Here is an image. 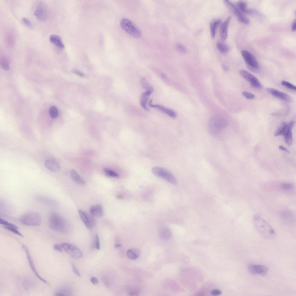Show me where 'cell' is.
<instances>
[{"label":"cell","mask_w":296,"mask_h":296,"mask_svg":"<svg viewBox=\"0 0 296 296\" xmlns=\"http://www.w3.org/2000/svg\"><path fill=\"white\" fill-rule=\"evenodd\" d=\"M48 223L51 229L62 233H68L71 228V224L68 220L54 212L50 214Z\"/></svg>","instance_id":"6da1fadb"},{"label":"cell","mask_w":296,"mask_h":296,"mask_svg":"<svg viewBox=\"0 0 296 296\" xmlns=\"http://www.w3.org/2000/svg\"><path fill=\"white\" fill-rule=\"evenodd\" d=\"M253 223L256 230L262 237L271 240L276 236V233L271 225L259 216L256 215L253 218Z\"/></svg>","instance_id":"7a4b0ae2"},{"label":"cell","mask_w":296,"mask_h":296,"mask_svg":"<svg viewBox=\"0 0 296 296\" xmlns=\"http://www.w3.org/2000/svg\"><path fill=\"white\" fill-rule=\"evenodd\" d=\"M227 125V122L224 118L219 115L214 116L211 117L208 123L209 132L212 136H217Z\"/></svg>","instance_id":"3957f363"},{"label":"cell","mask_w":296,"mask_h":296,"mask_svg":"<svg viewBox=\"0 0 296 296\" xmlns=\"http://www.w3.org/2000/svg\"><path fill=\"white\" fill-rule=\"evenodd\" d=\"M19 221L23 225L37 226L41 224V219L38 213L34 212H29L22 215L19 218Z\"/></svg>","instance_id":"277c9868"},{"label":"cell","mask_w":296,"mask_h":296,"mask_svg":"<svg viewBox=\"0 0 296 296\" xmlns=\"http://www.w3.org/2000/svg\"><path fill=\"white\" fill-rule=\"evenodd\" d=\"M121 27L129 34L136 38L140 37L141 32L138 27L131 20L127 18H122L120 22Z\"/></svg>","instance_id":"5b68a950"},{"label":"cell","mask_w":296,"mask_h":296,"mask_svg":"<svg viewBox=\"0 0 296 296\" xmlns=\"http://www.w3.org/2000/svg\"><path fill=\"white\" fill-rule=\"evenodd\" d=\"M241 53L248 69L254 72H259L260 68L256 58L250 52L247 50H243Z\"/></svg>","instance_id":"8992f818"},{"label":"cell","mask_w":296,"mask_h":296,"mask_svg":"<svg viewBox=\"0 0 296 296\" xmlns=\"http://www.w3.org/2000/svg\"><path fill=\"white\" fill-rule=\"evenodd\" d=\"M152 173L156 176L161 177L170 183L176 184L177 181L176 179L169 171L162 167L156 166L151 169Z\"/></svg>","instance_id":"52a82bcc"},{"label":"cell","mask_w":296,"mask_h":296,"mask_svg":"<svg viewBox=\"0 0 296 296\" xmlns=\"http://www.w3.org/2000/svg\"><path fill=\"white\" fill-rule=\"evenodd\" d=\"M61 245L63 250L74 258L79 259L82 257V252L75 245L67 243H62Z\"/></svg>","instance_id":"ba28073f"},{"label":"cell","mask_w":296,"mask_h":296,"mask_svg":"<svg viewBox=\"0 0 296 296\" xmlns=\"http://www.w3.org/2000/svg\"><path fill=\"white\" fill-rule=\"evenodd\" d=\"M239 73L254 88L258 89L262 88V85L258 79L249 72L245 70L241 69L239 71Z\"/></svg>","instance_id":"9c48e42d"},{"label":"cell","mask_w":296,"mask_h":296,"mask_svg":"<svg viewBox=\"0 0 296 296\" xmlns=\"http://www.w3.org/2000/svg\"><path fill=\"white\" fill-rule=\"evenodd\" d=\"M78 212L81 219L86 227L91 229L95 227L96 221L93 216L81 210H78Z\"/></svg>","instance_id":"30bf717a"},{"label":"cell","mask_w":296,"mask_h":296,"mask_svg":"<svg viewBox=\"0 0 296 296\" xmlns=\"http://www.w3.org/2000/svg\"><path fill=\"white\" fill-rule=\"evenodd\" d=\"M34 14L39 20H45L48 16L47 8L45 5L43 3H39L35 10Z\"/></svg>","instance_id":"8fae6325"},{"label":"cell","mask_w":296,"mask_h":296,"mask_svg":"<svg viewBox=\"0 0 296 296\" xmlns=\"http://www.w3.org/2000/svg\"><path fill=\"white\" fill-rule=\"evenodd\" d=\"M249 271L253 275H260L262 276L266 275L268 271L267 267L263 265L250 264L248 267Z\"/></svg>","instance_id":"7c38bea8"},{"label":"cell","mask_w":296,"mask_h":296,"mask_svg":"<svg viewBox=\"0 0 296 296\" xmlns=\"http://www.w3.org/2000/svg\"><path fill=\"white\" fill-rule=\"evenodd\" d=\"M22 247L26 253L27 259L28 260L30 267L35 275L41 281L47 284V282L45 280L43 279L38 274L34 264L33 260L30 255L29 251L27 247L25 245L23 244Z\"/></svg>","instance_id":"4fadbf2b"},{"label":"cell","mask_w":296,"mask_h":296,"mask_svg":"<svg viewBox=\"0 0 296 296\" xmlns=\"http://www.w3.org/2000/svg\"><path fill=\"white\" fill-rule=\"evenodd\" d=\"M266 90L273 96L282 100L289 103L291 102L292 101L291 97L289 95L276 89L267 88L266 89Z\"/></svg>","instance_id":"5bb4252c"},{"label":"cell","mask_w":296,"mask_h":296,"mask_svg":"<svg viewBox=\"0 0 296 296\" xmlns=\"http://www.w3.org/2000/svg\"><path fill=\"white\" fill-rule=\"evenodd\" d=\"M294 122L291 121L286 124V126L283 134L286 143L289 146L292 145L293 143V136L292 129L294 125Z\"/></svg>","instance_id":"9a60e30c"},{"label":"cell","mask_w":296,"mask_h":296,"mask_svg":"<svg viewBox=\"0 0 296 296\" xmlns=\"http://www.w3.org/2000/svg\"><path fill=\"white\" fill-rule=\"evenodd\" d=\"M152 100L151 99L149 103V107L155 108L159 111L163 112L170 116L174 118L177 116L176 112L173 110L167 108L163 106L158 104H153L152 103Z\"/></svg>","instance_id":"2e32d148"},{"label":"cell","mask_w":296,"mask_h":296,"mask_svg":"<svg viewBox=\"0 0 296 296\" xmlns=\"http://www.w3.org/2000/svg\"><path fill=\"white\" fill-rule=\"evenodd\" d=\"M232 18L230 16L228 17L221 25L220 28V33L221 38L223 41H225L227 38L228 27Z\"/></svg>","instance_id":"e0dca14e"},{"label":"cell","mask_w":296,"mask_h":296,"mask_svg":"<svg viewBox=\"0 0 296 296\" xmlns=\"http://www.w3.org/2000/svg\"><path fill=\"white\" fill-rule=\"evenodd\" d=\"M153 91V90H149L143 92L140 98V103L142 107L145 110L148 111L149 110L147 106L149 96Z\"/></svg>","instance_id":"ac0fdd59"},{"label":"cell","mask_w":296,"mask_h":296,"mask_svg":"<svg viewBox=\"0 0 296 296\" xmlns=\"http://www.w3.org/2000/svg\"><path fill=\"white\" fill-rule=\"evenodd\" d=\"M45 164L48 169L53 172H57L60 169L59 163L57 160L53 159L50 158L47 160Z\"/></svg>","instance_id":"d6986e66"},{"label":"cell","mask_w":296,"mask_h":296,"mask_svg":"<svg viewBox=\"0 0 296 296\" xmlns=\"http://www.w3.org/2000/svg\"><path fill=\"white\" fill-rule=\"evenodd\" d=\"M223 2L228 8L236 16L238 20L244 15L238 8L230 1L225 0L223 1Z\"/></svg>","instance_id":"ffe728a7"},{"label":"cell","mask_w":296,"mask_h":296,"mask_svg":"<svg viewBox=\"0 0 296 296\" xmlns=\"http://www.w3.org/2000/svg\"><path fill=\"white\" fill-rule=\"evenodd\" d=\"M90 211L91 214L94 217H100L103 214V210L102 206L100 204L93 205L90 208Z\"/></svg>","instance_id":"44dd1931"},{"label":"cell","mask_w":296,"mask_h":296,"mask_svg":"<svg viewBox=\"0 0 296 296\" xmlns=\"http://www.w3.org/2000/svg\"><path fill=\"white\" fill-rule=\"evenodd\" d=\"M50 42L58 47L63 49L64 46L61 38L58 35L56 34H51L49 36Z\"/></svg>","instance_id":"7402d4cb"},{"label":"cell","mask_w":296,"mask_h":296,"mask_svg":"<svg viewBox=\"0 0 296 296\" xmlns=\"http://www.w3.org/2000/svg\"><path fill=\"white\" fill-rule=\"evenodd\" d=\"M71 175L72 178L75 182L79 185L83 186L86 184L85 182L74 170L71 171Z\"/></svg>","instance_id":"603a6c76"},{"label":"cell","mask_w":296,"mask_h":296,"mask_svg":"<svg viewBox=\"0 0 296 296\" xmlns=\"http://www.w3.org/2000/svg\"><path fill=\"white\" fill-rule=\"evenodd\" d=\"M236 4L237 7L241 12L247 14L252 13L254 12L253 10L247 8L246 3L243 1H239L237 2Z\"/></svg>","instance_id":"cb8c5ba5"},{"label":"cell","mask_w":296,"mask_h":296,"mask_svg":"<svg viewBox=\"0 0 296 296\" xmlns=\"http://www.w3.org/2000/svg\"><path fill=\"white\" fill-rule=\"evenodd\" d=\"M140 251L136 248H131L127 251V255L130 259L134 260L137 259L139 256Z\"/></svg>","instance_id":"d4e9b609"},{"label":"cell","mask_w":296,"mask_h":296,"mask_svg":"<svg viewBox=\"0 0 296 296\" xmlns=\"http://www.w3.org/2000/svg\"><path fill=\"white\" fill-rule=\"evenodd\" d=\"M221 20L218 19L210 23V27L211 37L214 38L215 35L216 29L221 23Z\"/></svg>","instance_id":"484cf974"},{"label":"cell","mask_w":296,"mask_h":296,"mask_svg":"<svg viewBox=\"0 0 296 296\" xmlns=\"http://www.w3.org/2000/svg\"><path fill=\"white\" fill-rule=\"evenodd\" d=\"M217 47L218 50L222 53H227L229 51L230 47L227 45L222 42H218L217 44Z\"/></svg>","instance_id":"4316f807"},{"label":"cell","mask_w":296,"mask_h":296,"mask_svg":"<svg viewBox=\"0 0 296 296\" xmlns=\"http://www.w3.org/2000/svg\"><path fill=\"white\" fill-rule=\"evenodd\" d=\"M160 235L162 238L164 240H168L171 237V234L169 229L164 228L160 231Z\"/></svg>","instance_id":"83f0119b"},{"label":"cell","mask_w":296,"mask_h":296,"mask_svg":"<svg viewBox=\"0 0 296 296\" xmlns=\"http://www.w3.org/2000/svg\"><path fill=\"white\" fill-rule=\"evenodd\" d=\"M281 216L283 219L288 223H291L293 221V217L291 213L289 211H284L281 213Z\"/></svg>","instance_id":"f1b7e54d"},{"label":"cell","mask_w":296,"mask_h":296,"mask_svg":"<svg viewBox=\"0 0 296 296\" xmlns=\"http://www.w3.org/2000/svg\"><path fill=\"white\" fill-rule=\"evenodd\" d=\"M0 64L2 68L4 70L8 71L9 68L8 58L5 55L3 56L1 58Z\"/></svg>","instance_id":"f546056e"},{"label":"cell","mask_w":296,"mask_h":296,"mask_svg":"<svg viewBox=\"0 0 296 296\" xmlns=\"http://www.w3.org/2000/svg\"><path fill=\"white\" fill-rule=\"evenodd\" d=\"M286 126V123L284 122L282 123L278 127L274 133V136H278L283 134Z\"/></svg>","instance_id":"4dcf8cb0"},{"label":"cell","mask_w":296,"mask_h":296,"mask_svg":"<svg viewBox=\"0 0 296 296\" xmlns=\"http://www.w3.org/2000/svg\"><path fill=\"white\" fill-rule=\"evenodd\" d=\"M49 114L50 116L52 118L57 117L58 114V111L57 108L54 106L50 107L49 110Z\"/></svg>","instance_id":"1f68e13d"},{"label":"cell","mask_w":296,"mask_h":296,"mask_svg":"<svg viewBox=\"0 0 296 296\" xmlns=\"http://www.w3.org/2000/svg\"><path fill=\"white\" fill-rule=\"evenodd\" d=\"M103 171L108 176L116 178L119 177V175L117 173L108 168H104Z\"/></svg>","instance_id":"d6a6232c"},{"label":"cell","mask_w":296,"mask_h":296,"mask_svg":"<svg viewBox=\"0 0 296 296\" xmlns=\"http://www.w3.org/2000/svg\"><path fill=\"white\" fill-rule=\"evenodd\" d=\"M141 85L143 88L147 90H153L152 86L149 84L145 78H143L141 80Z\"/></svg>","instance_id":"836d02e7"},{"label":"cell","mask_w":296,"mask_h":296,"mask_svg":"<svg viewBox=\"0 0 296 296\" xmlns=\"http://www.w3.org/2000/svg\"><path fill=\"white\" fill-rule=\"evenodd\" d=\"M0 223L3 226L4 228L5 227H14L18 228L16 225L1 218L0 219Z\"/></svg>","instance_id":"e575fe53"},{"label":"cell","mask_w":296,"mask_h":296,"mask_svg":"<svg viewBox=\"0 0 296 296\" xmlns=\"http://www.w3.org/2000/svg\"><path fill=\"white\" fill-rule=\"evenodd\" d=\"M281 188L285 190H291L293 187V185L290 183H283L280 185Z\"/></svg>","instance_id":"d590c367"},{"label":"cell","mask_w":296,"mask_h":296,"mask_svg":"<svg viewBox=\"0 0 296 296\" xmlns=\"http://www.w3.org/2000/svg\"><path fill=\"white\" fill-rule=\"evenodd\" d=\"M281 84L282 85L290 89L294 90H296V87L295 86L288 82L282 81L281 82Z\"/></svg>","instance_id":"8d00e7d4"},{"label":"cell","mask_w":296,"mask_h":296,"mask_svg":"<svg viewBox=\"0 0 296 296\" xmlns=\"http://www.w3.org/2000/svg\"><path fill=\"white\" fill-rule=\"evenodd\" d=\"M242 94L244 97L248 99H252L255 97L254 95L248 91H245L243 92Z\"/></svg>","instance_id":"74e56055"},{"label":"cell","mask_w":296,"mask_h":296,"mask_svg":"<svg viewBox=\"0 0 296 296\" xmlns=\"http://www.w3.org/2000/svg\"><path fill=\"white\" fill-rule=\"evenodd\" d=\"M175 47L179 51L183 53L186 52V48L182 44L180 43H177L176 44Z\"/></svg>","instance_id":"f35d334b"},{"label":"cell","mask_w":296,"mask_h":296,"mask_svg":"<svg viewBox=\"0 0 296 296\" xmlns=\"http://www.w3.org/2000/svg\"><path fill=\"white\" fill-rule=\"evenodd\" d=\"M7 41L8 45L10 46L13 45L14 43V39L11 34H9L7 36Z\"/></svg>","instance_id":"ab89813d"},{"label":"cell","mask_w":296,"mask_h":296,"mask_svg":"<svg viewBox=\"0 0 296 296\" xmlns=\"http://www.w3.org/2000/svg\"><path fill=\"white\" fill-rule=\"evenodd\" d=\"M23 22L29 28H32V25L31 21L26 17H23L22 18Z\"/></svg>","instance_id":"60d3db41"},{"label":"cell","mask_w":296,"mask_h":296,"mask_svg":"<svg viewBox=\"0 0 296 296\" xmlns=\"http://www.w3.org/2000/svg\"><path fill=\"white\" fill-rule=\"evenodd\" d=\"M139 292L138 290L136 288H133L130 290L128 292L129 295L130 296H137L139 294Z\"/></svg>","instance_id":"b9f144b4"},{"label":"cell","mask_w":296,"mask_h":296,"mask_svg":"<svg viewBox=\"0 0 296 296\" xmlns=\"http://www.w3.org/2000/svg\"><path fill=\"white\" fill-rule=\"evenodd\" d=\"M53 248L55 250L60 252L63 251V249L61 245L58 244H55L53 246Z\"/></svg>","instance_id":"7bdbcfd3"},{"label":"cell","mask_w":296,"mask_h":296,"mask_svg":"<svg viewBox=\"0 0 296 296\" xmlns=\"http://www.w3.org/2000/svg\"><path fill=\"white\" fill-rule=\"evenodd\" d=\"M95 247L97 250L100 249V243L99 237L97 235H96L95 237Z\"/></svg>","instance_id":"ee69618b"},{"label":"cell","mask_w":296,"mask_h":296,"mask_svg":"<svg viewBox=\"0 0 296 296\" xmlns=\"http://www.w3.org/2000/svg\"><path fill=\"white\" fill-rule=\"evenodd\" d=\"M71 265L73 271L74 273L75 274L77 275L79 277H80L81 276L80 273L79 271L77 270L76 267L73 263H72Z\"/></svg>","instance_id":"f6af8a7d"},{"label":"cell","mask_w":296,"mask_h":296,"mask_svg":"<svg viewBox=\"0 0 296 296\" xmlns=\"http://www.w3.org/2000/svg\"><path fill=\"white\" fill-rule=\"evenodd\" d=\"M221 293V291L218 290H213L211 291V294L213 295L216 296L220 295Z\"/></svg>","instance_id":"bcb514c9"},{"label":"cell","mask_w":296,"mask_h":296,"mask_svg":"<svg viewBox=\"0 0 296 296\" xmlns=\"http://www.w3.org/2000/svg\"><path fill=\"white\" fill-rule=\"evenodd\" d=\"M91 282L94 284H97L99 282L98 279L96 277H93L90 279Z\"/></svg>","instance_id":"7dc6e473"},{"label":"cell","mask_w":296,"mask_h":296,"mask_svg":"<svg viewBox=\"0 0 296 296\" xmlns=\"http://www.w3.org/2000/svg\"><path fill=\"white\" fill-rule=\"evenodd\" d=\"M291 29L292 31L294 32L296 31V19H295L293 21L291 26Z\"/></svg>","instance_id":"c3c4849f"},{"label":"cell","mask_w":296,"mask_h":296,"mask_svg":"<svg viewBox=\"0 0 296 296\" xmlns=\"http://www.w3.org/2000/svg\"><path fill=\"white\" fill-rule=\"evenodd\" d=\"M73 72L74 73H75L76 74L79 75V76L83 77L84 76V74L81 72L77 70H74L73 71Z\"/></svg>","instance_id":"681fc988"},{"label":"cell","mask_w":296,"mask_h":296,"mask_svg":"<svg viewBox=\"0 0 296 296\" xmlns=\"http://www.w3.org/2000/svg\"><path fill=\"white\" fill-rule=\"evenodd\" d=\"M279 148L280 149L285 151L287 153H290V151H289L288 149H286V148L280 145L279 147Z\"/></svg>","instance_id":"f907efd6"},{"label":"cell","mask_w":296,"mask_h":296,"mask_svg":"<svg viewBox=\"0 0 296 296\" xmlns=\"http://www.w3.org/2000/svg\"><path fill=\"white\" fill-rule=\"evenodd\" d=\"M121 245L119 244H117L115 245L114 247L116 249H118L120 248L121 247Z\"/></svg>","instance_id":"816d5d0a"},{"label":"cell","mask_w":296,"mask_h":296,"mask_svg":"<svg viewBox=\"0 0 296 296\" xmlns=\"http://www.w3.org/2000/svg\"><path fill=\"white\" fill-rule=\"evenodd\" d=\"M122 198L123 196L121 195H118L117 197V198H118L119 199H122Z\"/></svg>","instance_id":"f5cc1de1"},{"label":"cell","mask_w":296,"mask_h":296,"mask_svg":"<svg viewBox=\"0 0 296 296\" xmlns=\"http://www.w3.org/2000/svg\"><path fill=\"white\" fill-rule=\"evenodd\" d=\"M222 67L223 69L225 70H226L227 69V68L225 65H223Z\"/></svg>","instance_id":"db71d44e"}]
</instances>
